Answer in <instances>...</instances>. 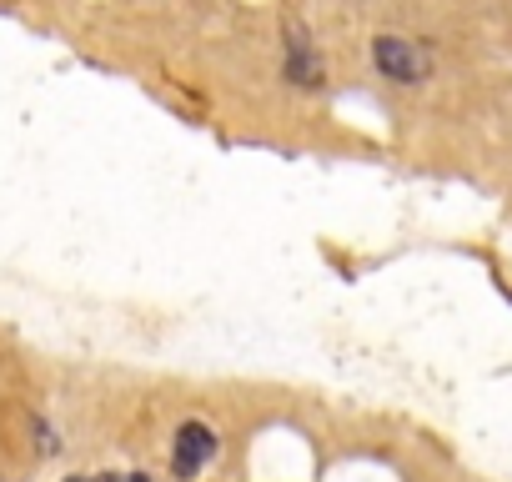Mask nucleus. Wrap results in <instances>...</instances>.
<instances>
[{
  "instance_id": "1",
  "label": "nucleus",
  "mask_w": 512,
  "mask_h": 482,
  "mask_svg": "<svg viewBox=\"0 0 512 482\" xmlns=\"http://www.w3.org/2000/svg\"><path fill=\"white\" fill-rule=\"evenodd\" d=\"M372 61H377L382 76H392V81H402V86H417V81H427V71H432V56H427L422 46L402 41V36H377Z\"/></svg>"
},
{
  "instance_id": "2",
  "label": "nucleus",
  "mask_w": 512,
  "mask_h": 482,
  "mask_svg": "<svg viewBox=\"0 0 512 482\" xmlns=\"http://www.w3.org/2000/svg\"><path fill=\"white\" fill-rule=\"evenodd\" d=\"M211 457H216V432H211L206 422H186V427L176 432V452H171L176 477H196Z\"/></svg>"
},
{
  "instance_id": "3",
  "label": "nucleus",
  "mask_w": 512,
  "mask_h": 482,
  "mask_svg": "<svg viewBox=\"0 0 512 482\" xmlns=\"http://www.w3.org/2000/svg\"><path fill=\"white\" fill-rule=\"evenodd\" d=\"M96 482H151V477H141V472H126V477H96Z\"/></svg>"
},
{
  "instance_id": "4",
  "label": "nucleus",
  "mask_w": 512,
  "mask_h": 482,
  "mask_svg": "<svg viewBox=\"0 0 512 482\" xmlns=\"http://www.w3.org/2000/svg\"><path fill=\"white\" fill-rule=\"evenodd\" d=\"M71 482H96V477H71Z\"/></svg>"
}]
</instances>
